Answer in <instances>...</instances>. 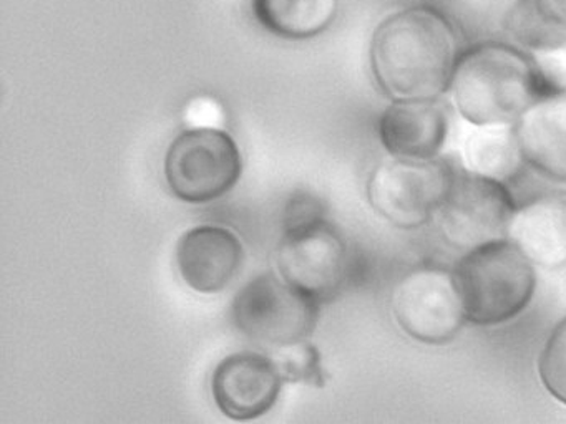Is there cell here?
Masks as SVG:
<instances>
[{
	"label": "cell",
	"instance_id": "17",
	"mask_svg": "<svg viewBox=\"0 0 566 424\" xmlns=\"http://www.w3.org/2000/svg\"><path fill=\"white\" fill-rule=\"evenodd\" d=\"M473 128V126H472ZM463 142V169L483 178L506 182L522 174L526 168L516 141L513 126L475 128Z\"/></svg>",
	"mask_w": 566,
	"mask_h": 424
},
{
	"label": "cell",
	"instance_id": "18",
	"mask_svg": "<svg viewBox=\"0 0 566 424\" xmlns=\"http://www.w3.org/2000/svg\"><path fill=\"white\" fill-rule=\"evenodd\" d=\"M280 371L284 383H307L316 388H323L326 383L321 353L314 344L307 340L284 344L268 351Z\"/></svg>",
	"mask_w": 566,
	"mask_h": 424
},
{
	"label": "cell",
	"instance_id": "8",
	"mask_svg": "<svg viewBox=\"0 0 566 424\" xmlns=\"http://www.w3.org/2000/svg\"><path fill=\"white\" fill-rule=\"evenodd\" d=\"M518 202L506 182L459 169L433 222L440 239L453 251H472L506 239Z\"/></svg>",
	"mask_w": 566,
	"mask_h": 424
},
{
	"label": "cell",
	"instance_id": "14",
	"mask_svg": "<svg viewBox=\"0 0 566 424\" xmlns=\"http://www.w3.org/2000/svg\"><path fill=\"white\" fill-rule=\"evenodd\" d=\"M506 239L512 241L536 267L566 265V199L545 198L516 208Z\"/></svg>",
	"mask_w": 566,
	"mask_h": 424
},
{
	"label": "cell",
	"instance_id": "15",
	"mask_svg": "<svg viewBox=\"0 0 566 424\" xmlns=\"http://www.w3.org/2000/svg\"><path fill=\"white\" fill-rule=\"evenodd\" d=\"M505 25L513 42L535 55L566 50V0H516Z\"/></svg>",
	"mask_w": 566,
	"mask_h": 424
},
{
	"label": "cell",
	"instance_id": "4",
	"mask_svg": "<svg viewBox=\"0 0 566 424\" xmlns=\"http://www.w3.org/2000/svg\"><path fill=\"white\" fill-rule=\"evenodd\" d=\"M457 171L443 156L407 159L387 155L367 178V202L392 227L417 231L433 222Z\"/></svg>",
	"mask_w": 566,
	"mask_h": 424
},
{
	"label": "cell",
	"instance_id": "3",
	"mask_svg": "<svg viewBox=\"0 0 566 424\" xmlns=\"http://www.w3.org/2000/svg\"><path fill=\"white\" fill-rule=\"evenodd\" d=\"M467 324L492 328L518 318L535 297L536 265L509 239L460 254L452 267Z\"/></svg>",
	"mask_w": 566,
	"mask_h": 424
},
{
	"label": "cell",
	"instance_id": "21",
	"mask_svg": "<svg viewBox=\"0 0 566 424\" xmlns=\"http://www.w3.org/2000/svg\"><path fill=\"white\" fill-rule=\"evenodd\" d=\"M187 118L191 123V128H220L221 112L214 103L201 99L191 106Z\"/></svg>",
	"mask_w": 566,
	"mask_h": 424
},
{
	"label": "cell",
	"instance_id": "13",
	"mask_svg": "<svg viewBox=\"0 0 566 424\" xmlns=\"http://www.w3.org/2000/svg\"><path fill=\"white\" fill-rule=\"evenodd\" d=\"M526 168L566 186V86L533 103L513 125Z\"/></svg>",
	"mask_w": 566,
	"mask_h": 424
},
{
	"label": "cell",
	"instance_id": "9",
	"mask_svg": "<svg viewBox=\"0 0 566 424\" xmlns=\"http://www.w3.org/2000/svg\"><path fill=\"white\" fill-rule=\"evenodd\" d=\"M280 275L321 304L333 300L349 274V247L343 232L323 219L283 231L276 248Z\"/></svg>",
	"mask_w": 566,
	"mask_h": 424
},
{
	"label": "cell",
	"instance_id": "7",
	"mask_svg": "<svg viewBox=\"0 0 566 424\" xmlns=\"http://www.w3.org/2000/svg\"><path fill=\"white\" fill-rule=\"evenodd\" d=\"M389 307L399 330L429 347L450 343L467 325L452 268L440 265L406 272L390 292Z\"/></svg>",
	"mask_w": 566,
	"mask_h": 424
},
{
	"label": "cell",
	"instance_id": "5",
	"mask_svg": "<svg viewBox=\"0 0 566 424\" xmlns=\"http://www.w3.org/2000/svg\"><path fill=\"white\" fill-rule=\"evenodd\" d=\"M321 305L286 278L266 272L238 292L231 320L248 340L270 351L307 340L319 321Z\"/></svg>",
	"mask_w": 566,
	"mask_h": 424
},
{
	"label": "cell",
	"instance_id": "1",
	"mask_svg": "<svg viewBox=\"0 0 566 424\" xmlns=\"http://www.w3.org/2000/svg\"><path fill=\"white\" fill-rule=\"evenodd\" d=\"M460 53L452 19L439 7L417 3L390 13L376 26L370 72L389 102L446 98Z\"/></svg>",
	"mask_w": 566,
	"mask_h": 424
},
{
	"label": "cell",
	"instance_id": "2",
	"mask_svg": "<svg viewBox=\"0 0 566 424\" xmlns=\"http://www.w3.org/2000/svg\"><path fill=\"white\" fill-rule=\"evenodd\" d=\"M558 86L535 53L515 42L483 40L460 53L447 96L463 121L489 128L515 125Z\"/></svg>",
	"mask_w": 566,
	"mask_h": 424
},
{
	"label": "cell",
	"instance_id": "20",
	"mask_svg": "<svg viewBox=\"0 0 566 424\" xmlns=\"http://www.w3.org/2000/svg\"><path fill=\"white\" fill-rule=\"evenodd\" d=\"M323 219H327L324 202L313 192L296 191L284 205L283 231L306 227Z\"/></svg>",
	"mask_w": 566,
	"mask_h": 424
},
{
	"label": "cell",
	"instance_id": "10",
	"mask_svg": "<svg viewBox=\"0 0 566 424\" xmlns=\"http://www.w3.org/2000/svg\"><path fill=\"white\" fill-rule=\"evenodd\" d=\"M284 380L270 354H228L211 374V396L224 416L251 421L264 416L280 400Z\"/></svg>",
	"mask_w": 566,
	"mask_h": 424
},
{
	"label": "cell",
	"instance_id": "6",
	"mask_svg": "<svg viewBox=\"0 0 566 424\" xmlns=\"http://www.w3.org/2000/svg\"><path fill=\"white\" fill-rule=\"evenodd\" d=\"M243 158L237 141L220 128H190L168 146L165 181L187 204L218 201L240 181Z\"/></svg>",
	"mask_w": 566,
	"mask_h": 424
},
{
	"label": "cell",
	"instance_id": "11",
	"mask_svg": "<svg viewBox=\"0 0 566 424\" xmlns=\"http://www.w3.org/2000/svg\"><path fill=\"white\" fill-rule=\"evenodd\" d=\"M450 132L443 98L390 102L377 119V136L387 155L407 159L442 156Z\"/></svg>",
	"mask_w": 566,
	"mask_h": 424
},
{
	"label": "cell",
	"instance_id": "16",
	"mask_svg": "<svg viewBox=\"0 0 566 424\" xmlns=\"http://www.w3.org/2000/svg\"><path fill=\"white\" fill-rule=\"evenodd\" d=\"M253 10L268 32L281 39L306 40L329 29L339 0H253Z\"/></svg>",
	"mask_w": 566,
	"mask_h": 424
},
{
	"label": "cell",
	"instance_id": "19",
	"mask_svg": "<svg viewBox=\"0 0 566 424\" xmlns=\"http://www.w3.org/2000/svg\"><path fill=\"white\" fill-rule=\"evenodd\" d=\"M536 373L543 390L566 406V317L546 337L536 361Z\"/></svg>",
	"mask_w": 566,
	"mask_h": 424
},
{
	"label": "cell",
	"instance_id": "12",
	"mask_svg": "<svg viewBox=\"0 0 566 424\" xmlns=\"http://www.w3.org/2000/svg\"><path fill=\"white\" fill-rule=\"evenodd\" d=\"M178 272L198 294H218L231 284L244 262L241 239L224 225L201 224L178 239Z\"/></svg>",
	"mask_w": 566,
	"mask_h": 424
}]
</instances>
